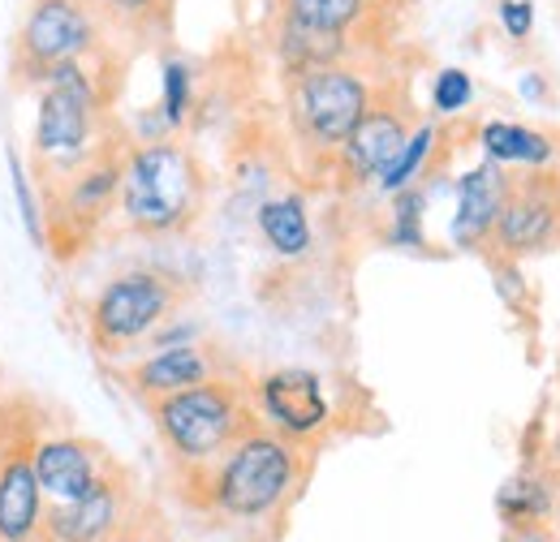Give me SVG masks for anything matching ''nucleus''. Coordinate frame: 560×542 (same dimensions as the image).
Here are the masks:
<instances>
[{"instance_id":"nucleus-1","label":"nucleus","mask_w":560,"mask_h":542,"mask_svg":"<svg viewBox=\"0 0 560 542\" xmlns=\"http://www.w3.org/2000/svg\"><path fill=\"white\" fill-rule=\"evenodd\" d=\"M203 199V177L195 155L182 142H139L121 151V190L117 203L135 233L147 237H168L182 233Z\"/></svg>"},{"instance_id":"nucleus-2","label":"nucleus","mask_w":560,"mask_h":542,"mask_svg":"<svg viewBox=\"0 0 560 542\" xmlns=\"http://www.w3.org/2000/svg\"><path fill=\"white\" fill-rule=\"evenodd\" d=\"M100 61H104V52L86 57V61H61L39 78L31 151L61 173L82 164L86 155H95V146H100L95 142L100 121L113 99V91L104 86Z\"/></svg>"},{"instance_id":"nucleus-3","label":"nucleus","mask_w":560,"mask_h":542,"mask_svg":"<svg viewBox=\"0 0 560 542\" xmlns=\"http://www.w3.org/2000/svg\"><path fill=\"white\" fill-rule=\"evenodd\" d=\"M298 478V448L268 426H250L220 457L211 474V504L233 521H264L293 495Z\"/></svg>"},{"instance_id":"nucleus-4","label":"nucleus","mask_w":560,"mask_h":542,"mask_svg":"<svg viewBox=\"0 0 560 542\" xmlns=\"http://www.w3.org/2000/svg\"><path fill=\"white\" fill-rule=\"evenodd\" d=\"M151 417H155L160 439L168 444V452L182 466H211V461H220L229 452V444L255 426L250 409L242 401V388L229 384V379H215V375L203 379V384H195V388L155 397L151 401Z\"/></svg>"},{"instance_id":"nucleus-5","label":"nucleus","mask_w":560,"mask_h":542,"mask_svg":"<svg viewBox=\"0 0 560 542\" xmlns=\"http://www.w3.org/2000/svg\"><path fill=\"white\" fill-rule=\"evenodd\" d=\"M375 86L350 61L319 66L289 78V126L298 142L315 155H337V146L375 104Z\"/></svg>"},{"instance_id":"nucleus-6","label":"nucleus","mask_w":560,"mask_h":542,"mask_svg":"<svg viewBox=\"0 0 560 542\" xmlns=\"http://www.w3.org/2000/svg\"><path fill=\"white\" fill-rule=\"evenodd\" d=\"M108 22L86 0H31L13 39V78L39 86V78L61 61H86L108 48Z\"/></svg>"},{"instance_id":"nucleus-7","label":"nucleus","mask_w":560,"mask_h":542,"mask_svg":"<svg viewBox=\"0 0 560 542\" xmlns=\"http://www.w3.org/2000/svg\"><path fill=\"white\" fill-rule=\"evenodd\" d=\"M182 293L160 271H121L113 275L86 315V332L100 353H126L130 344L147 340L164 319H173Z\"/></svg>"},{"instance_id":"nucleus-8","label":"nucleus","mask_w":560,"mask_h":542,"mask_svg":"<svg viewBox=\"0 0 560 542\" xmlns=\"http://www.w3.org/2000/svg\"><path fill=\"white\" fill-rule=\"evenodd\" d=\"M560 237V203H557V173L526 168V177H509L504 207L491 224L488 246H495L504 259L539 255Z\"/></svg>"},{"instance_id":"nucleus-9","label":"nucleus","mask_w":560,"mask_h":542,"mask_svg":"<svg viewBox=\"0 0 560 542\" xmlns=\"http://www.w3.org/2000/svg\"><path fill=\"white\" fill-rule=\"evenodd\" d=\"M52 211H48V241H66V237H86L91 224H100L108 215V207L117 203L121 190V151L104 146L95 155H86L82 164H73L61 173V181L52 186Z\"/></svg>"},{"instance_id":"nucleus-10","label":"nucleus","mask_w":560,"mask_h":542,"mask_svg":"<svg viewBox=\"0 0 560 542\" xmlns=\"http://www.w3.org/2000/svg\"><path fill=\"white\" fill-rule=\"evenodd\" d=\"M255 405H259V417L268 422V431L284 435L289 444L315 439V435L332 422L328 388H324V379H319L315 370H306V366L268 370V375L255 384Z\"/></svg>"},{"instance_id":"nucleus-11","label":"nucleus","mask_w":560,"mask_h":542,"mask_svg":"<svg viewBox=\"0 0 560 542\" xmlns=\"http://www.w3.org/2000/svg\"><path fill=\"white\" fill-rule=\"evenodd\" d=\"M410 113L397 99L375 95V104L366 108V117L350 130V138L337 146V173L350 186H375V177L393 164V155L401 151V142L410 138Z\"/></svg>"},{"instance_id":"nucleus-12","label":"nucleus","mask_w":560,"mask_h":542,"mask_svg":"<svg viewBox=\"0 0 560 542\" xmlns=\"http://www.w3.org/2000/svg\"><path fill=\"white\" fill-rule=\"evenodd\" d=\"M126 526V482L117 470L100 478L86 495L44 508V539L39 542H108Z\"/></svg>"},{"instance_id":"nucleus-13","label":"nucleus","mask_w":560,"mask_h":542,"mask_svg":"<svg viewBox=\"0 0 560 542\" xmlns=\"http://www.w3.org/2000/svg\"><path fill=\"white\" fill-rule=\"evenodd\" d=\"M26 457H31V470H35L44 499H52V504L86 495L100 478L113 470L104 448H95V444H86L78 435H44V439H35L26 448Z\"/></svg>"},{"instance_id":"nucleus-14","label":"nucleus","mask_w":560,"mask_h":542,"mask_svg":"<svg viewBox=\"0 0 560 542\" xmlns=\"http://www.w3.org/2000/svg\"><path fill=\"white\" fill-rule=\"evenodd\" d=\"M504 195H509V173L500 164H475L470 173L457 177V211H453V246L457 250H479L488 246L491 224L504 207Z\"/></svg>"},{"instance_id":"nucleus-15","label":"nucleus","mask_w":560,"mask_h":542,"mask_svg":"<svg viewBox=\"0 0 560 542\" xmlns=\"http://www.w3.org/2000/svg\"><path fill=\"white\" fill-rule=\"evenodd\" d=\"M44 491L35 482L26 448L0 457V542L44 539Z\"/></svg>"},{"instance_id":"nucleus-16","label":"nucleus","mask_w":560,"mask_h":542,"mask_svg":"<svg viewBox=\"0 0 560 542\" xmlns=\"http://www.w3.org/2000/svg\"><path fill=\"white\" fill-rule=\"evenodd\" d=\"M215 375V357L195 340V344H173V349H151L139 366L130 370V384L139 388L147 401L195 388Z\"/></svg>"},{"instance_id":"nucleus-17","label":"nucleus","mask_w":560,"mask_h":542,"mask_svg":"<svg viewBox=\"0 0 560 542\" xmlns=\"http://www.w3.org/2000/svg\"><path fill=\"white\" fill-rule=\"evenodd\" d=\"M272 48H277L280 69L293 78V73H306V69L341 66V61H350L353 35H337V31H315V26L289 22V17H280V13H277Z\"/></svg>"},{"instance_id":"nucleus-18","label":"nucleus","mask_w":560,"mask_h":542,"mask_svg":"<svg viewBox=\"0 0 560 542\" xmlns=\"http://www.w3.org/2000/svg\"><path fill=\"white\" fill-rule=\"evenodd\" d=\"M479 146L500 168H548L557 160V138L530 130V126H517V121H483Z\"/></svg>"},{"instance_id":"nucleus-19","label":"nucleus","mask_w":560,"mask_h":542,"mask_svg":"<svg viewBox=\"0 0 560 542\" xmlns=\"http://www.w3.org/2000/svg\"><path fill=\"white\" fill-rule=\"evenodd\" d=\"M255 224H259L264 241L272 246V255H280V259H302V255H311V246H315L311 215H306V203H302L298 195H280V199L259 203Z\"/></svg>"},{"instance_id":"nucleus-20","label":"nucleus","mask_w":560,"mask_h":542,"mask_svg":"<svg viewBox=\"0 0 560 542\" xmlns=\"http://www.w3.org/2000/svg\"><path fill=\"white\" fill-rule=\"evenodd\" d=\"M280 17L315 26V31H337V35H353L371 22L375 0H277Z\"/></svg>"},{"instance_id":"nucleus-21","label":"nucleus","mask_w":560,"mask_h":542,"mask_svg":"<svg viewBox=\"0 0 560 542\" xmlns=\"http://www.w3.org/2000/svg\"><path fill=\"white\" fill-rule=\"evenodd\" d=\"M435 142H440V126L435 121H422L410 130V138L401 142V151L393 155V164L375 177V190L380 195H401V190H410V186H419L422 168H427V160L435 155Z\"/></svg>"},{"instance_id":"nucleus-22","label":"nucleus","mask_w":560,"mask_h":542,"mask_svg":"<svg viewBox=\"0 0 560 542\" xmlns=\"http://www.w3.org/2000/svg\"><path fill=\"white\" fill-rule=\"evenodd\" d=\"M4 160H9V186H13L18 220H22L26 237H31V246L48 250V211H44V199L35 195V181H31V173H26V160L18 155V146H9Z\"/></svg>"},{"instance_id":"nucleus-23","label":"nucleus","mask_w":560,"mask_h":542,"mask_svg":"<svg viewBox=\"0 0 560 542\" xmlns=\"http://www.w3.org/2000/svg\"><path fill=\"white\" fill-rule=\"evenodd\" d=\"M160 113L168 130H182L195 113V66L186 57H164L160 66Z\"/></svg>"},{"instance_id":"nucleus-24","label":"nucleus","mask_w":560,"mask_h":542,"mask_svg":"<svg viewBox=\"0 0 560 542\" xmlns=\"http://www.w3.org/2000/svg\"><path fill=\"white\" fill-rule=\"evenodd\" d=\"M548 508H552V491L535 478H509L495 495V512L509 526H530V521L548 517Z\"/></svg>"},{"instance_id":"nucleus-25","label":"nucleus","mask_w":560,"mask_h":542,"mask_svg":"<svg viewBox=\"0 0 560 542\" xmlns=\"http://www.w3.org/2000/svg\"><path fill=\"white\" fill-rule=\"evenodd\" d=\"M95 9L104 13L108 26H121V31H164L168 17H173V0H95Z\"/></svg>"},{"instance_id":"nucleus-26","label":"nucleus","mask_w":560,"mask_h":542,"mask_svg":"<svg viewBox=\"0 0 560 542\" xmlns=\"http://www.w3.org/2000/svg\"><path fill=\"white\" fill-rule=\"evenodd\" d=\"M422 207H427V195H422L419 186L393 195L388 246H397V250H422V246H427V233H422Z\"/></svg>"},{"instance_id":"nucleus-27","label":"nucleus","mask_w":560,"mask_h":542,"mask_svg":"<svg viewBox=\"0 0 560 542\" xmlns=\"http://www.w3.org/2000/svg\"><path fill=\"white\" fill-rule=\"evenodd\" d=\"M475 104V78L466 69L444 66L431 78V113L435 117H462Z\"/></svg>"},{"instance_id":"nucleus-28","label":"nucleus","mask_w":560,"mask_h":542,"mask_svg":"<svg viewBox=\"0 0 560 542\" xmlns=\"http://www.w3.org/2000/svg\"><path fill=\"white\" fill-rule=\"evenodd\" d=\"M495 17H500V26L513 44H526L530 31H535V0H500Z\"/></svg>"},{"instance_id":"nucleus-29","label":"nucleus","mask_w":560,"mask_h":542,"mask_svg":"<svg viewBox=\"0 0 560 542\" xmlns=\"http://www.w3.org/2000/svg\"><path fill=\"white\" fill-rule=\"evenodd\" d=\"M199 340V323H160L151 337H147V344L151 349H173V344H195Z\"/></svg>"},{"instance_id":"nucleus-30","label":"nucleus","mask_w":560,"mask_h":542,"mask_svg":"<svg viewBox=\"0 0 560 542\" xmlns=\"http://www.w3.org/2000/svg\"><path fill=\"white\" fill-rule=\"evenodd\" d=\"M522 95H526V99H548L544 78H539V73H526V78H522Z\"/></svg>"},{"instance_id":"nucleus-31","label":"nucleus","mask_w":560,"mask_h":542,"mask_svg":"<svg viewBox=\"0 0 560 542\" xmlns=\"http://www.w3.org/2000/svg\"><path fill=\"white\" fill-rule=\"evenodd\" d=\"M108 542H139V539H121V534H117V539H108Z\"/></svg>"},{"instance_id":"nucleus-32","label":"nucleus","mask_w":560,"mask_h":542,"mask_svg":"<svg viewBox=\"0 0 560 542\" xmlns=\"http://www.w3.org/2000/svg\"><path fill=\"white\" fill-rule=\"evenodd\" d=\"M557 203H560V173H557Z\"/></svg>"},{"instance_id":"nucleus-33","label":"nucleus","mask_w":560,"mask_h":542,"mask_svg":"<svg viewBox=\"0 0 560 542\" xmlns=\"http://www.w3.org/2000/svg\"><path fill=\"white\" fill-rule=\"evenodd\" d=\"M86 4H95V0H86Z\"/></svg>"}]
</instances>
